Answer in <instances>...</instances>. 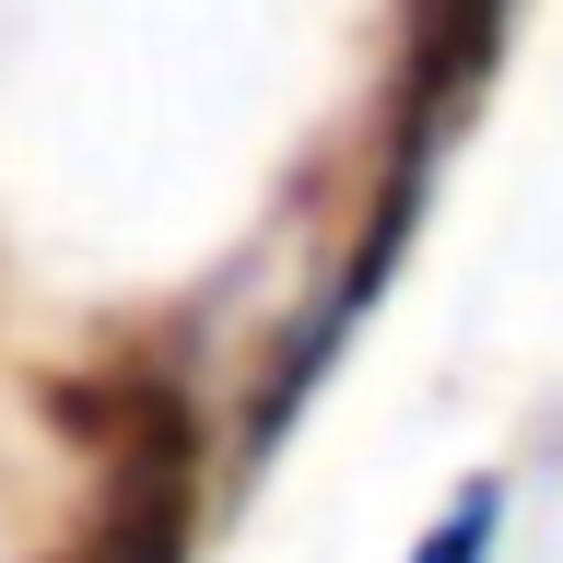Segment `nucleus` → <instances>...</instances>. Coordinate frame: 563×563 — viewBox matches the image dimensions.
<instances>
[{
    "label": "nucleus",
    "instance_id": "f257e3e1",
    "mask_svg": "<svg viewBox=\"0 0 563 563\" xmlns=\"http://www.w3.org/2000/svg\"><path fill=\"white\" fill-rule=\"evenodd\" d=\"M493 540H505V482H470L446 517L422 528V552H411V563H493Z\"/></svg>",
    "mask_w": 563,
    "mask_h": 563
}]
</instances>
